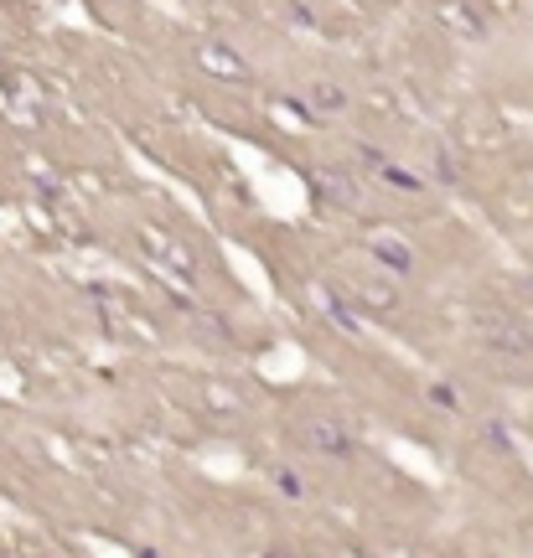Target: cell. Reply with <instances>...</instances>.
I'll use <instances>...</instances> for the list:
<instances>
[{
	"label": "cell",
	"instance_id": "1",
	"mask_svg": "<svg viewBox=\"0 0 533 558\" xmlns=\"http://www.w3.org/2000/svg\"><path fill=\"white\" fill-rule=\"evenodd\" d=\"M394 279L399 274H389V269H378V274H347L342 290H347L352 305H363L368 316H394V310H399V285H394Z\"/></svg>",
	"mask_w": 533,
	"mask_h": 558
},
{
	"label": "cell",
	"instance_id": "2",
	"mask_svg": "<svg viewBox=\"0 0 533 558\" xmlns=\"http://www.w3.org/2000/svg\"><path fill=\"white\" fill-rule=\"evenodd\" d=\"M295 445H306L316 455H342L352 450V429L332 414H301L295 419Z\"/></svg>",
	"mask_w": 533,
	"mask_h": 558
},
{
	"label": "cell",
	"instance_id": "3",
	"mask_svg": "<svg viewBox=\"0 0 533 558\" xmlns=\"http://www.w3.org/2000/svg\"><path fill=\"white\" fill-rule=\"evenodd\" d=\"M482 336H487V347L502 352V357H533V331L518 316H508V310H502V316H487Z\"/></svg>",
	"mask_w": 533,
	"mask_h": 558
},
{
	"label": "cell",
	"instance_id": "4",
	"mask_svg": "<svg viewBox=\"0 0 533 558\" xmlns=\"http://www.w3.org/2000/svg\"><path fill=\"white\" fill-rule=\"evenodd\" d=\"M197 62H202V73H213L218 83H249V78H254L249 57L233 52L228 42H207V47L197 52Z\"/></svg>",
	"mask_w": 533,
	"mask_h": 558
},
{
	"label": "cell",
	"instance_id": "5",
	"mask_svg": "<svg viewBox=\"0 0 533 558\" xmlns=\"http://www.w3.org/2000/svg\"><path fill=\"white\" fill-rule=\"evenodd\" d=\"M311 181H316V192L327 202H337V207H358L363 202V181L352 171H342V166H321Z\"/></svg>",
	"mask_w": 533,
	"mask_h": 558
},
{
	"label": "cell",
	"instance_id": "6",
	"mask_svg": "<svg viewBox=\"0 0 533 558\" xmlns=\"http://www.w3.org/2000/svg\"><path fill=\"white\" fill-rule=\"evenodd\" d=\"M140 243H145V254H156L161 264H176V269H182V279H192V274H197V259H192L176 238H161L156 228H145V233H140Z\"/></svg>",
	"mask_w": 533,
	"mask_h": 558
},
{
	"label": "cell",
	"instance_id": "7",
	"mask_svg": "<svg viewBox=\"0 0 533 558\" xmlns=\"http://www.w3.org/2000/svg\"><path fill=\"white\" fill-rule=\"evenodd\" d=\"M373 259L389 269V274H409V269H414V254H409L399 238H378V243H373Z\"/></svg>",
	"mask_w": 533,
	"mask_h": 558
},
{
	"label": "cell",
	"instance_id": "8",
	"mask_svg": "<svg viewBox=\"0 0 533 558\" xmlns=\"http://www.w3.org/2000/svg\"><path fill=\"white\" fill-rule=\"evenodd\" d=\"M311 104H316V114H342L347 109V88H337V83H311Z\"/></svg>",
	"mask_w": 533,
	"mask_h": 558
},
{
	"label": "cell",
	"instance_id": "9",
	"mask_svg": "<svg viewBox=\"0 0 533 558\" xmlns=\"http://www.w3.org/2000/svg\"><path fill=\"white\" fill-rule=\"evenodd\" d=\"M280 491H285V496H301L306 486H301V476H290V471H280Z\"/></svg>",
	"mask_w": 533,
	"mask_h": 558
}]
</instances>
